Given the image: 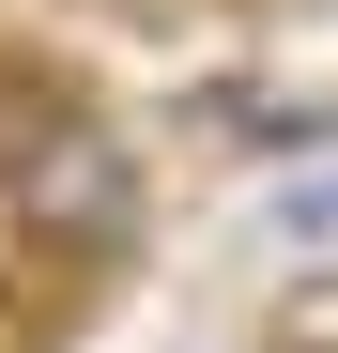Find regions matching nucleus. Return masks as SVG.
I'll list each match as a JSON object with an SVG mask.
<instances>
[{"instance_id":"nucleus-2","label":"nucleus","mask_w":338,"mask_h":353,"mask_svg":"<svg viewBox=\"0 0 338 353\" xmlns=\"http://www.w3.org/2000/svg\"><path fill=\"white\" fill-rule=\"evenodd\" d=\"M62 92H77V77H46L31 46H0V154H16V139L46 123V108H62Z\"/></svg>"},{"instance_id":"nucleus-3","label":"nucleus","mask_w":338,"mask_h":353,"mask_svg":"<svg viewBox=\"0 0 338 353\" xmlns=\"http://www.w3.org/2000/svg\"><path fill=\"white\" fill-rule=\"evenodd\" d=\"M277 230H292V246H338V169H308V185H277Z\"/></svg>"},{"instance_id":"nucleus-1","label":"nucleus","mask_w":338,"mask_h":353,"mask_svg":"<svg viewBox=\"0 0 338 353\" xmlns=\"http://www.w3.org/2000/svg\"><path fill=\"white\" fill-rule=\"evenodd\" d=\"M139 215H154V154L108 123L92 92H62L16 154H0V246H16L31 276H92V261H123Z\"/></svg>"}]
</instances>
